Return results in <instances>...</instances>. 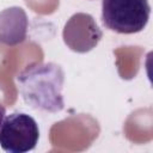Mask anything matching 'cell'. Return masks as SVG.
<instances>
[{
	"mask_svg": "<svg viewBox=\"0 0 153 153\" xmlns=\"http://www.w3.org/2000/svg\"><path fill=\"white\" fill-rule=\"evenodd\" d=\"M65 72L55 62H35L18 75L19 93L26 105L44 112H60L65 108L62 88Z\"/></svg>",
	"mask_w": 153,
	"mask_h": 153,
	"instance_id": "1",
	"label": "cell"
},
{
	"mask_svg": "<svg viewBox=\"0 0 153 153\" xmlns=\"http://www.w3.org/2000/svg\"><path fill=\"white\" fill-rule=\"evenodd\" d=\"M149 16L148 0H102L103 25L116 33L133 35L142 31Z\"/></svg>",
	"mask_w": 153,
	"mask_h": 153,
	"instance_id": "2",
	"label": "cell"
},
{
	"mask_svg": "<svg viewBox=\"0 0 153 153\" xmlns=\"http://www.w3.org/2000/svg\"><path fill=\"white\" fill-rule=\"evenodd\" d=\"M39 128L33 117L25 112L5 116L0 127V147L7 153H26L38 143Z\"/></svg>",
	"mask_w": 153,
	"mask_h": 153,
	"instance_id": "3",
	"label": "cell"
},
{
	"mask_svg": "<svg viewBox=\"0 0 153 153\" xmlns=\"http://www.w3.org/2000/svg\"><path fill=\"white\" fill-rule=\"evenodd\" d=\"M103 32L96 19L85 12L74 13L65 24L62 38L65 44L75 53L84 54L91 51L100 42Z\"/></svg>",
	"mask_w": 153,
	"mask_h": 153,
	"instance_id": "4",
	"label": "cell"
},
{
	"mask_svg": "<svg viewBox=\"0 0 153 153\" xmlns=\"http://www.w3.org/2000/svg\"><path fill=\"white\" fill-rule=\"evenodd\" d=\"M29 19L19 6H11L0 12V43L14 47L26 39Z\"/></svg>",
	"mask_w": 153,
	"mask_h": 153,
	"instance_id": "5",
	"label": "cell"
},
{
	"mask_svg": "<svg viewBox=\"0 0 153 153\" xmlns=\"http://www.w3.org/2000/svg\"><path fill=\"white\" fill-rule=\"evenodd\" d=\"M5 116H6V109H5V106L0 103V127H1V123H2V121H4V118H5Z\"/></svg>",
	"mask_w": 153,
	"mask_h": 153,
	"instance_id": "6",
	"label": "cell"
}]
</instances>
